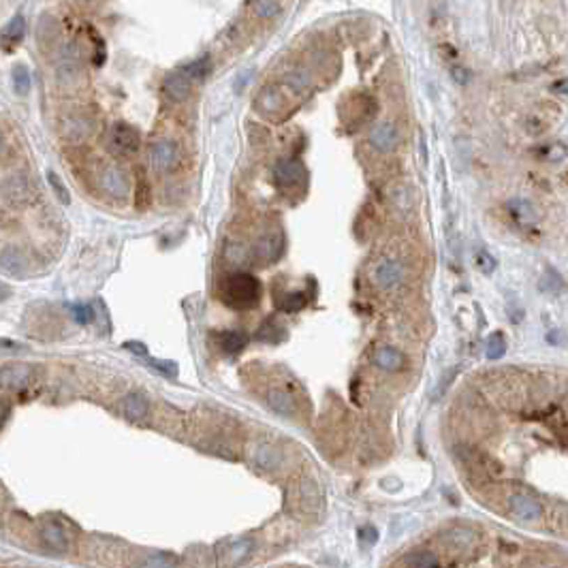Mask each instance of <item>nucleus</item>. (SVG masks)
Masks as SVG:
<instances>
[{
  "instance_id": "obj_1",
  "label": "nucleus",
  "mask_w": 568,
  "mask_h": 568,
  "mask_svg": "<svg viewBox=\"0 0 568 568\" xmlns=\"http://www.w3.org/2000/svg\"><path fill=\"white\" fill-rule=\"evenodd\" d=\"M220 295H222V302L227 306H231V308H236V310H252L261 302L263 289H261V282L252 274H248V272H233L231 276H227L222 280Z\"/></svg>"
},
{
  "instance_id": "obj_2",
  "label": "nucleus",
  "mask_w": 568,
  "mask_h": 568,
  "mask_svg": "<svg viewBox=\"0 0 568 568\" xmlns=\"http://www.w3.org/2000/svg\"><path fill=\"white\" fill-rule=\"evenodd\" d=\"M35 383V370L24 363H13L0 367V389L22 393Z\"/></svg>"
},
{
  "instance_id": "obj_3",
  "label": "nucleus",
  "mask_w": 568,
  "mask_h": 568,
  "mask_svg": "<svg viewBox=\"0 0 568 568\" xmlns=\"http://www.w3.org/2000/svg\"><path fill=\"white\" fill-rule=\"evenodd\" d=\"M109 146L116 154H122V156H128V154H135L141 146V137L137 128H132L130 124H124V122H118L112 126V132H109Z\"/></svg>"
},
{
  "instance_id": "obj_4",
  "label": "nucleus",
  "mask_w": 568,
  "mask_h": 568,
  "mask_svg": "<svg viewBox=\"0 0 568 568\" xmlns=\"http://www.w3.org/2000/svg\"><path fill=\"white\" fill-rule=\"evenodd\" d=\"M0 190H3V197L13 208H24V206L35 201V197H37V190L32 188V184L26 176H11L3 186H0Z\"/></svg>"
},
{
  "instance_id": "obj_5",
  "label": "nucleus",
  "mask_w": 568,
  "mask_h": 568,
  "mask_svg": "<svg viewBox=\"0 0 568 568\" xmlns=\"http://www.w3.org/2000/svg\"><path fill=\"white\" fill-rule=\"evenodd\" d=\"M180 162V150L174 141L169 139H158L150 148V164L160 174H169L174 171Z\"/></svg>"
},
{
  "instance_id": "obj_6",
  "label": "nucleus",
  "mask_w": 568,
  "mask_h": 568,
  "mask_svg": "<svg viewBox=\"0 0 568 568\" xmlns=\"http://www.w3.org/2000/svg\"><path fill=\"white\" fill-rule=\"evenodd\" d=\"M92 130H94V122L86 114H69L60 122V135L71 144L86 141L92 135Z\"/></svg>"
},
{
  "instance_id": "obj_7",
  "label": "nucleus",
  "mask_w": 568,
  "mask_h": 568,
  "mask_svg": "<svg viewBox=\"0 0 568 568\" xmlns=\"http://www.w3.org/2000/svg\"><path fill=\"white\" fill-rule=\"evenodd\" d=\"M370 146L383 154L393 152L399 144V130L393 122H378L372 130H370Z\"/></svg>"
},
{
  "instance_id": "obj_8",
  "label": "nucleus",
  "mask_w": 568,
  "mask_h": 568,
  "mask_svg": "<svg viewBox=\"0 0 568 568\" xmlns=\"http://www.w3.org/2000/svg\"><path fill=\"white\" fill-rule=\"evenodd\" d=\"M39 539H41V545L52 553H66L71 547L69 534H66V530L62 525H58V523L43 525L41 532H39Z\"/></svg>"
},
{
  "instance_id": "obj_9",
  "label": "nucleus",
  "mask_w": 568,
  "mask_h": 568,
  "mask_svg": "<svg viewBox=\"0 0 568 568\" xmlns=\"http://www.w3.org/2000/svg\"><path fill=\"white\" fill-rule=\"evenodd\" d=\"M274 178H276V182L282 188L295 186V184H299V182L306 178V167L299 162V160H293V158L280 160L274 167Z\"/></svg>"
},
{
  "instance_id": "obj_10",
  "label": "nucleus",
  "mask_w": 568,
  "mask_h": 568,
  "mask_svg": "<svg viewBox=\"0 0 568 568\" xmlns=\"http://www.w3.org/2000/svg\"><path fill=\"white\" fill-rule=\"evenodd\" d=\"M511 511L521 521H537L543 515L541 502L530 493H515L511 496Z\"/></svg>"
},
{
  "instance_id": "obj_11",
  "label": "nucleus",
  "mask_w": 568,
  "mask_h": 568,
  "mask_svg": "<svg viewBox=\"0 0 568 568\" xmlns=\"http://www.w3.org/2000/svg\"><path fill=\"white\" fill-rule=\"evenodd\" d=\"M402 278H404V267H402V263L393 261V259L383 261L376 267V272H374V282L383 291H389V289L397 286L399 282H402Z\"/></svg>"
},
{
  "instance_id": "obj_12",
  "label": "nucleus",
  "mask_w": 568,
  "mask_h": 568,
  "mask_svg": "<svg viewBox=\"0 0 568 568\" xmlns=\"http://www.w3.org/2000/svg\"><path fill=\"white\" fill-rule=\"evenodd\" d=\"M162 90L164 94L171 98L174 103H182L190 96V90H192V79L180 69L171 75H167L164 84H162Z\"/></svg>"
},
{
  "instance_id": "obj_13",
  "label": "nucleus",
  "mask_w": 568,
  "mask_h": 568,
  "mask_svg": "<svg viewBox=\"0 0 568 568\" xmlns=\"http://www.w3.org/2000/svg\"><path fill=\"white\" fill-rule=\"evenodd\" d=\"M445 541H447V545L455 547L461 553H473L481 545L479 534L473 532V530H468V528H453L445 537Z\"/></svg>"
},
{
  "instance_id": "obj_14",
  "label": "nucleus",
  "mask_w": 568,
  "mask_h": 568,
  "mask_svg": "<svg viewBox=\"0 0 568 568\" xmlns=\"http://www.w3.org/2000/svg\"><path fill=\"white\" fill-rule=\"evenodd\" d=\"M101 186L109 197L124 199L128 194V178L118 167H107L101 176Z\"/></svg>"
},
{
  "instance_id": "obj_15",
  "label": "nucleus",
  "mask_w": 568,
  "mask_h": 568,
  "mask_svg": "<svg viewBox=\"0 0 568 568\" xmlns=\"http://www.w3.org/2000/svg\"><path fill=\"white\" fill-rule=\"evenodd\" d=\"M216 342L220 346L222 353L227 355H236V353H242L248 344V336L242 331V329H229V331H220L216 336Z\"/></svg>"
},
{
  "instance_id": "obj_16",
  "label": "nucleus",
  "mask_w": 568,
  "mask_h": 568,
  "mask_svg": "<svg viewBox=\"0 0 568 568\" xmlns=\"http://www.w3.org/2000/svg\"><path fill=\"white\" fill-rule=\"evenodd\" d=\"M62 28L54 15H43L37 24V39L43 47H54L60 41Z\"/></svg>"
},
{
  "instance_id": "obj_17",
  "label": "nucleus",
  "mask_w": 568,
  "mask_h": 568,
  "mask_svg": "<svg viewBox=\"0 0 568 568\" xmlns=\"http://www.w3.org/2000/svg\"><path fill=\"white\" fill-rule=\"evenodd\" d=\"M122 413L130 421H141L148 415V399L141 393H128L122 399Z\"/></svg>"
},
{
  "instance_id": "obj_18",
  "label": "nucleus",
  "mask_w": 568,
  "mask_h": 568,
  "mask_svg": "<svg viewBox=\"0 0 568 568\" xmlns=\"http://www.w3.org/2000/svg\"><path fill=\"white\" fill-rule=\"evenodd\" d=\"M374 363L385 372H397L404 365V355L393 346H381L374 353Z\"/></svg>"
},
{
  "instance_id": "obj_19",
  "label": "nucleus",
  "mask_w": 568,
  "mask_h": 568,
  "mask_svg": "<svg viewBox=\"0 0 568 568\" xmlns=\"http://www.w3.org/2000/svg\"><path fill=\"white\" fill-rule=\"evenodd\" d=\"M282 92L276 86H267L256 96V107L265 114H276L282 107Z\"/></svg>"
},
{
  "instance_id": "obj_20",
  "label": "nucleus",
  "mask_w": 568,
  "mask_h": 568,
  "mask_svg": "<svg viewBox=\"0 0 568 568\" xmlns=\"http://www.w3.org/2000/svg\"><path fill=\"white\" fill-rule=\"evenodd\" d=\"M267 404H270V408L274 413H278L282 417H293L295 415V399L284 391L274 389V391L267 393Z\"/></svg>"
},
{
  "instance_id": "obj_21",
  "label": "nucleus",
  "mask_w": 568,
  "mask_h": 568,
  "mask_svg": "<svg viewBox=\"0 0 568 568\" xmlns=\"http://www.w3.org/2000/svg\"><path fill=\"white\" fill-rule=\"evenodd\" d=\"M509 212L519 224L537 222V208H534L528 199H513V201H509Z\"/></svg>"
},
{
  "instance_id": "obj_22",
  "label": "nucleus",
  "mask_w": 568,
  "mask_h": 568,
  "mask_svg": "<svg viewBox=\"0 0 568 568\" xmlns=\"http://www.w3.org/2000/svg\"><path fill=\"white\" fill-rule=\"evenodd\" d=\"M0 41H3L7 47H11V45H15V43H20L22 39H24V35H26V20H24V15H15L7 26H5V30L0 32Z\"/></svg>"
},
{
  "instance_id": "obj_23",
  "label": "nucleus",
  "mask_w": 568,
  "mask_h": 568,
  "mask_svg": "<svg viewBox=\"0 0 568 568\" xmlns=\"http://www.w3.org/2000/svg\"><path fill=\"white\" fill-rule=\"evenodd\" d=\"M282 252V242L278 236H265L256 244V256L263 261H276Z\"/></svg>"
},
{
  "instance_id": "obj_24",
  "label": "nucleus",
  "mask_w": 568,
  "mask_h": 568,
  "mask_svg": "<svg viewBox=\"0 0 568 568\" xmlns=\"http://www.w3.org/2000/svg\"><path fill=\"white\" fill-rule=\"evenodd\" d=\"M306 304H308V297H306L304 291H291V293H286V295H282L278 299V308L282 312H286V314H295L299 310H304Z\"/></svg>"
},
{
  "instance_id": "obj_25",
  "label": "nucleus",
  "mask_w": 568,
  "mask_h": 568,
  "mask_svg": "<svg viewBox=\"0 0 568 568\" xmlns=\"http://www.w3.org/2000/svg\"><path fill=\"white\" fill-rule=\"evenodd\" d=\"M0 267L9 274H22L26 267V261L15 248H5V250H0Z\"/></svg>"
},
{
  "instance_id": "obj_26",
  "label": "nucleus",
  "mask_w": 568,
  "mask_h": 568,
  "mask_svg": "<svg viewBox=\"0 0 568 568\" xmlns=\"http://www.w3.org/2000/svg\"><path fill=\"white\" fill-rule=\"evenodd\" d=\"M284 86L291 92H306L312 86V77L304 69H293L284 75Z\"/></svg>"
},
{
  "instance_id": "obj_27",
  "label": "nucleus",
  "mask_w": 568,
  "mask_h": 568,
  "mask_svg": "<svg viewBox=\"0 0 568 568\" xmlns=\"http://www.w3.org/2000/svg\"><path fill=\"white\" fill-rule=\"evenodd\" d=\"M402 564L413 568H431V566H440V560L433 551H413L402 560Z\"/></svg>"
},
{
  "instance_id": "obj_28",
  "label": "nucleus",
  "mask_w": 568,
  "mask_h": 568,
  "mask_svg": "<svg viewBox=\"0 0 568 568\" xmlns=\"http://www.w3.org/2000/svg\"><path fill=\"white\" fill-rule=\"evenodd\" d=\"M507 353V340L502 333H491L487 338V344H485V355L487 359L496 361V359H502Z\"/></svg>"
},
{
  "instance_id": "obj_29",
  "label": "nucleus",
  "mask_w": 568,
  "mask_h": 568,
  "mask_svg": "<svg viewBox=\"0 0 568 568\" xmlns=\"http://www.w3.org/2000/svg\"><path fill=\"white\" fill-rule=\"evenodd\" d=\"M210 69H212V62H210V56H201L199 60H194V62H190V64H186L184 66V73L190 77V79H204L208 73H210Z\"/></svg>"
},
{
  "instance_id": "obj_30",
  "label": "nucleus",
  "mask_w": 568,
  "mask_h": 568,
  "mask_svg": "<svg viewBox=\"0 0 568 568\" xmlns=\"http://www.w3.org/2000/svg\"><path fill=\"white\" fill-rule=\"evenodd\" d=\"M278 461H280V453L276 449L267 447V445L256 449V463L267 468V470H274V468L278 466Z\"/></svg>"
},
{
  "instance_id": "obj_31",
  "label": "nucleus",
  "mask_w": 568,
  "mask_h": 568,
  "mask_svg": "<svg viewBox=\"0 0 568 568\" xmlns=\"http://www.w3.org/2000/svg\"><path fill=\"white\" fill-rule=\"evenodd\" d=\"M254 13L263 20H272L280 13V0H256Z\"/></svg>"
},
{
  "instance_id": "obj_32",
  "label": "nucleus",
  "mask_w": 568,
  "mask_h": 568,
  "mask_svg": "<svg viewBox=\"0 0 568 568\" xmlns=\"http://www.w3.org/2000/svg\"><path fill=\"white\" fill-rule=\"evenodd\" d=\"M280 327L274 323V321H265L261 327H259V333L256 338L263 340V342H280Z\"/></svg>"
},
{
  "instance_id": "obj_33",
  "label": "nucleus",
  "mask_w": 568,
  "mask_h": 568,
  "mask_svg": "<svg viewBox=\"0 0 568 568\" xmlns=\"http://www.w3.org/2000/svg\"><path fill=\"white\" fill-rule=\"evenodd\" d=\"M148 365L152 370L160 372L167 378H176L178 376V363L176 361H164V359H148Z\"/></svg>"
},
{
  "instance_id": "obj_34",
  "label": "nucleus",
  "mask_w": 568,
  "mask_h": 568,
  "mask_svg": "<svg viewBox=\"0 0 568 568\" xmlns=\"http://www.w3.org/2000/svg\"><path fill=\"white\" fill-rule=\"evenodd\" d=\"M13 86H15L17 94H26L30 90V73H28L26 66L17 64L13 69Z\"/></svg>"
},
{
  "instance_id": "obj_35",
  "label": "nucleus",
  "mask_w": 568,
  "mask_h": 568,
  "mask_svg": "<svg viewBox=\"0 0 568 568\" xmlns=\"http://www.w3.org/2000/svg\"><path fill=\"white\" fill-rule=\"evenodd\" d=\"M71 314H73L75 323H79V325H90L94 321V310L90 306H86V304L71 306Z\"/></svg>"
},
{
  "instance_id": "obj_36",
  "label": "nucleus",
  "mask_w": 568,
  "mask_h": 568,
  "mask_svg": "<svg viewBox=\"0 0 568 568\" xmlns=\"http://www.w3.org/2000/svg\"><path fill=\"white\" fill-rule=\"evenodd\" d=\"M475 261H477V267H479V270H481L483 274H487V276H489V274H491V272L496 270V267H498L496 259H493V256H491V254H489L487 250H479V252H477V259H475Z\"/></svg>"
},
{
  "instance_id": "obj_37",
  "label": "nucleus",
  "mask_w": 568,
  "mask_h": 568,
  "mask_svg": "<svg viewBox=\"0 0 568 568\" xmlns=\"http://www.w3.org/2000/svg\"><path fill=\"white\" fill-rule=\"evenodd\" d=\"M178 560L167 553H152L150 558L141 560V566H176Z\"/></svg>"
},
{
  "instance_id": "obj_38",
  "label": "nucleus",
  "mask_w": 568,
  "mask_h": 568,
  "mask_svg": "<svg viewBox=\"0 0 568 568\" xmlns=\"http://www.w3.org/2000/svg\"><path fill=\"white\" fill-rule=\"evenodd\" d=\"M250 545H252L250 541H238V543H233V545H231V553H229L231 562H233V564H238L240 560H244V558L248 555Z\"/></svg>"
},
{
  "instance_id": "obj_39",
  "label": "nucleus",
  "mask_w": 568,
  "mask_h": 568,
  "mask_svg": "<svg viewBox=\"0 0 568 568\" xmlns=\"http://www.w3.org/2000/svg\"><path fill=\"white\" fill-rule=\"evenodd\" d=\"M47 178H49V184L54 186V190H56V194H58L60 201H62V204H69V201H71V199H69V190L64 188V184L60 182V178H58L54 171H49Z\"/></svg>"
},
{
  "instance_id": "obj_40",
  "label": "nucleus",
  "mask_w": 568,
  "mask_h": 568,
  "mask_svg": "<svg viewBox=\"0 0 568 568\" xmlns=\"http://www.w3.org/2000/svg\"><path fill=\"white\" fill-rule=\"evenodd\" d=\"M124 348L130 351V353H135V355H139V357H148V346L141 344V342H126Z\"/></svg>"
},
{
  "instance_id": "obj_41",
  "label": "nucleus",
  "mask_w": 568,
  "mask_h": 568,
  "mask_svg": "<svg viewBox=\"0 0 568 568\" xmlns=\"http://www.w3.org/2000/svg\"><path fill=\"white\" fill-rule=\"evenodd\" d=\"M9 413H11V406L5 397H0V427H3L9 419Z\"/></svg>"
},
{
  "instance_id": "obj_42",
  "label": "nucleus",
  "mask_w": 568,
  "mask_h": 568,
  "mask_svg": "<svg viewBox=\"0 0 568 568\" xmlns=\"http://www.w3.org/2000/svg\"><path fill=\"white\" fill-rule=\"evenodd\" d=\"M451 73H453V77H455L457 84H466L468 82V73H466V69H461V66H451Z\"/></svg>"
},
{
  "instance_id": "obj_43",
  "label": "nucleus",
  "mask_w": 568,
  "mask_h": 568,
  "mask_svg": "<svg viewBox=\"0 0 568 568\" xmlns=\"http://www.w3.org/2000/svg\"><path fill=\"white\" fill-rule=\"evenodd\" d=\"M9 295H11V289H9L7 284L0 282V302H5V299H7Z\"/></svg>"
},
{
  "instance_id": "obj_44",
  "label": "nucleus",
  "mask_w": 568,
  "mask_h": 568,
  "mask_svg": "<svg viewBox=\"0 0 568 568\" xmlns=\"http://www.w3.org/2000/svg\"><path fill=\"white\" fill-rule=\"evenodd\" d=\"M0 348H20V344H17V342H13V340L3 338V340H0Z\"/></svg>"
},
{
  "instance_id": "obj_45",
  "label": "nucleus",
  "mask_w": 568,
  "mask_h": 568,
  "mask_svg": "<svg viewBox=\"0 0 568 568\" xmlns=\"http://www.w3.org/2000/svg\"><path fill=\"white\" fill-rule=\"evenodd\" d=\"M551 90H558L560 94H564V92H566V82L562 79V82H558V84H553V86H551Z\"/></svg>"
},
{
  "instance_id": "obj_46",
  "label": "nucleus",
  "mask_w": 568,
  "mask_h": 568,
  "mask_svg": "<svg viewBox=\"0 0 568 568\" xmlns=\"http://www.w3.org/2000/svg\"><path fill=\"white\" fill-rule=\"evenodd\" d=\"M0 150H3V137H0Z\"/></svg>"
}]
</instances>
